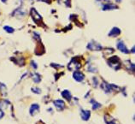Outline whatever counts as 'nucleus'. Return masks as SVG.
<instances>
[{
	"instance_id": "obj_25",
	"label": "nucleus",
	"mask_w": 135,
	"mask_h": 124,
	"mask_svg": "<svg viewBox=\"0 0 135 124\" xmlns=\"http://www.w3.org/2000/svg\"><path fill=\"white\" fill-rule=\"evenodd\" d=\"M116 1H117V2H121V0H116Z\"/></svg>"
},
{
	"instance_id": "obj_4",
	"label": "nucleus",
	"mask_w": 135,
	"mask_h": 124,
	"mask_svg": "<svg viewBox=\"0 0 135 124\" xmlns=\"http://www.w3.org/2000/svg\"><path fill=\"white\" fill-rule=\"evenodd\" d=\"M30 14H31L33 19H34L36 22H39L40 21H42L41 16H40V15H39V13H38V12L35 11L34 8H32L31 9V13H30Z\"/></svg>"
},
{
	"instance_id": "obj_1",
	"label": "nucleus",
	"mask_w": 135,
	"mask_h": 124,
	"mask_svg": "<svg viewBox=\"0 0 135 124\" xmlns=\"http://www.w3.org/2000/svg\"><path fill=\"white\" fill-rule=\"evenodd\" d=\"M108 64L115 70H117L121 68V62L116 56H113L112 57L109 58L108 60Z\"/></svg>"
},
{
	"instance_id": "obj_20",
	"label": "nucleus",
	"mask_w": 135,
	"mask_h": 124,
	"mask_svg": "<svg viewBox=\"0 0 135 124\" xmlns=\"http://www.w3.org/2000/svg\"><path fill=\"white\" fill-rule=\"evenodd\" d=\"M127 63L128 64V67H127V69H128L129 70L132 69V71H133V70H134V64H131V63L128 62V61H127Z\"/></svg>"
},
{
	"instance_id": "obj_16",
	"label": "nucleus",
	"mask_w": 135,
	"mask_h": 124,
	"mask_svg": "<svg viewBox=\"0 0 135 124\" xmlns=\"http://www.w3.org/2000/svg\"><path fill=\"white\" fill-rule=\"evenodd\" d=\"M32 78L35 83H39V82H40V80H41V76H40L39 74H34Z\"/></svg>"
},
{
	"instance_id": "obj_22",
	"label": "nucleus",
	"mask_w": 135,
	"mask_h": 124,
	"mask_svg": "<svg viewBox=\"0 0 135 124\" xmlns=\"http://www.w3.org/2000/svg\"><path fill=\"white\" fill-rule=\"evenodd\" d=\"M31 64H32V66L34 67V69H37L38 66H37V64L34 62V61H32V62H31Z\"/></svg>"
},
{
	"instance_id": "obj_10",
	"label": "nucleus",
	"mask_w": 135,
	"mask_h": 124,
	"mask_svg": "<svg viewBox=\"0 0 135 124\" xmlns=\"http://www.w3.org/2000/svg\"><path fill=\"white\" fill-rule=\"evenodd\" d=\"M80 116H81V118L83 119L84 121H87L89 118H90V116H91V112L90 110H81L80 112Z\"/></svg>"
},
{
	"instance_id": "obj_9",
	"label": "nucleus",
	"mask_w": 135,
	"mask_h": 124,
	"mask_svg": "<svg viewBox=\"0 0 135 124\" xmlns=\"http://www.w3.org/2000/svg\"><path fill=\"white\" fill-rule=\"evenodd\" d=\"M54 105L57 108L58 110H63V109H64V107H65V104H64V102H63V100H60V99L56 100L55 102H54Z\"/></svg>"
},
{
	"instance_id": "obj_13",
	"label": "nucleus",
	"mask_w": 135,
	"mask_h": 124,
	"mask_svg": "<svg viewBox=\"0 0 135 124\" xmlns=\"http://www.w3.org/2000/svg\"><path fill=\"white\" fill-rule=\"evenodd\" d=\"M62 96L65 98V99H67L68 101L71 100V98H72L71 93H70V92L68 90H64L63 92H62Z\"/></svg>"
},
{
	"instance_id": "obj_6",
	"label": "nucleus",
	"mask_w": 135,
	"mask_h": 124,
	"mask_svg": "<svg viewBox=\"0 0 135 124\" xmlns=\"http://www.w3.org/2000/svg\"><path fill=\"white\" fill-rule=\"evenodd\" d=\"M117 48H118L119 50H121V52H124V53H128L129 50H127V48L126 47V45H124V43L121 41V40H120V41L117 42Z\"/></svg>"
},
{
	"instance_id": "obj_19",
	"label": "nucleus",
	"mask_w": 135,
	"mask_h": 124,
	"mask_svg": "<svg viewBox=\"0 0 135 124\" xmlns=\"http://www.w3.org/2000/svg\"><path fill=\"white\" fill-rule=\"evenodd\" d=\"M4 29L5 30L7 33H9V34H12V33H14V28H12V27H9V26H5L4 27Z\"/></svg>"
},
{
	"instance_id": "obj_15",
	"label": "nucleus",
	"mask_w": 135,
	"mask_h": 124,
	"mask_svg": "<svg viewBox=\"0 0 135 124\" xmlns=\"http://www.w3.org/2000/svg\"><path fill=\"white\" fill-rule=\"evenodd\" d=\"M117 9V6L114 4H105L103 7V11H109V9Z\"/></svg>"
},
{
	"instance_id": "obj_23",
	"label": "nucleus",
	"mask_w": 135,
	"mask_h": 124,
	"mask_svg": "<svg viewBox=\"0 0 135 124\" xmlns=\"http://www.w3.org/2000/svg\"><path fill=\"white\" fill-rule=\"evenodd\" d=\"M4 115V113L3 110H0V119H2V118H3Z\"/></svg>"
},
{
	"instance_id": "obj_7",
	"label": "nucleus",
	"mask_w": 135,
	"mask_h": 124,
	"mask_svg": "<svg viewBox=\"0 0 135 124\" xmlns=\"http://www.w3.org/2000/svg\"><path fill=\"white\" fill-rule=\"evenodd\" d=\"M39 105H37V104H34V105H32V106L30 107L29 112L31 114V116H35L36 114L39 113Z\"/></svg>"
},
{
	"instance_id": "obj_12",
	"label": "nucleus",
	"mask_w": 135,
	"mask_h": 124,
	"mask_svg": "<svg viewBox=\"0 0 135 124\" xmlns=\"http://www.w3.org/2000/svg\"><path fill=\"white\" fill-rule=\"evenodd\" d=\"M102 88L103 89V91L105 92H107V93H109V92H110L111 91H112V88H111V85H109V84H108V83H106V82H103L102 83Z\"/></svg>"
},
{
	"instance_id": "obj_18",
	"label": "nucleus",
	"mask_w": 135,
	"mask_h": 124,
	"mask_svg": "<svg viewBox=\"0 0 135 124\" xmlns=\"http://www.w3.org/2000/svg\"><path fill=\"white\" fill-rule=\"evenodd\" d=\"M91 105H92V109H93V110H97V109H98V108L101 107L100 104L98 103V102H96V101L94 100V99H91Z\"/></svg>"
},
{
	"instance_id": "obj_5",
	"label": "nucleus",
	"mask_w": 135,
	"mask_h": 124,
	"mask_svg": "<svg viewBox=\"0 0 135 124\" xmlns=\"http://www.w3.org/2000/svg\"><path fill=\"white\" fill-rule=\"evenodd\" d=\"M73 77H74V79L76 80V81L80 82V81H82V80H84V78H85V75H84L83 73L79 72V71H75V73H74Z\"/></svg>"
},
{
	"instance_id": "obj_17",
	"label": "nucleus",
	"mask_w": 135,
	"mask_h": 124,
	"mask_svg": "<svg viewBox=\"0 0 135 124\" xmlns=\"http://www.w3.org/2000/svg\"><path fill=\"white\" fill-rule=\"evenodd\" d=\"M0 91H1V93L4 96L6 95L7 93V87L5 85H4L3 83H0Z\"/></svg>"
},
{
	"instance_id": "obj_8",
	"label": "nucleus",
	"mask_w": 135,
	"mask_h": 124,
	"mask_svg": "<svg viewBox=\"0 0 135 124\" xmlns=\"http://www.w3.org/2000/svg\"><path fill=\"white\" fill-rule=\"evenodd\" d=\"M104 121L107 124H119V122L117 121L116 120L112 117V116H109V115H106L104 116Z\"/></svg>"
},
{
	"instance_id": "obj_21",
	"label": "nucleus",
	"mask_w": 135,
	"mask_h": 124,
	"mask_svg": "<svg viewBox=\"0 0 135 124\" xmlns=\"http://www.w3.org/2000/svg\"><path fill=\"white\" fill-rule=\"evenodd\" d=\"M32 92H35V93H38V94H39V93L41 92V91H40L39 88L33 87V88H32Z\"/></svg>"
},
{
	"instance_id": "obj_2",
	"label": "nucleus",
	"mask_w": 135,
	"mask_h": 124,
	"mask_svg": "<svg viewBox=\"0 0 135 124\" xmlns=\"http://www.w3.org/2000/svg\"><path fill=\"white\" fill-rule=\"evenodd\" d=\"M68 68L69 70H77L81 68V64L77 58H73L70 61V63L68 65Z\"/></svg>"
},
{
	"instance_id": "obj_3",
	"label": "nucleus",
	"mask_w": 135,
	"mask_h": 124,
	"mask_svg": "<svg viewBox=\"0 0 135 124\" xmlns=\"http://www.w3.org/2000/svg\"><path fill=\"white\" fill-rule=\"evenodd\" d=\"M87 49L91 50H102V46L98 43H97L95 41H91L87 45Z\"/></svg>"
},
{
	"instance_id": "obj_14",
	"label": "nucleus",
	"mask_w": 135,
	"mask_h": 124,
	"mask_svg": "<svg viewBox=\"0 0 135 124\" xmlns=\"http://www.w3.org/2000/svg\"><path fill=\"white\" fill-rule=\"evenodd\" d=\"M9 105V102L7 100H1L0 101V110H3L4 108H7Z\"/></svg>"
},
{
	"instance_id": "obj_11",
	"label": "nucleus",
	"mask_w": 135,
	"mask_h": 124,
	"mask_svg": "<svg viewBox=\"0 0 135 124\" xmlns=\"http://www.w3.org/2000/svg\"><path fill=\"white\" fill-rule=\"evenodd\" d=\"M121 34V30H120L118 27H113L112 30L109 33V36L111 37H116Z\"/></svg>"
},
{
	"instance_id": "obj_24",
	"label": "nucleus",
	"mask_w": 135,
	"mask_h": 124,
	"mask_svg": "<svg viewBox=\"0 0 135 124\" xmlns=\"http://www.w3.org/2000/svg\"><path fill=\"white\" fill-rule=\"evenodd\" d=\"M1 1L3 2V3H5V2L7 1V0H1Z\"/></svg>"
}]
</instances>
